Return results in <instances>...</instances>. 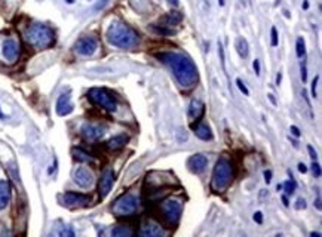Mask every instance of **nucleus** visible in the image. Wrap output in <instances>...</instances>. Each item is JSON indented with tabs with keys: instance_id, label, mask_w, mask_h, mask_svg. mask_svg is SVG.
I'll return each instance as SVG.
<instances>
[{
	"instance_id": "nucleus-1",
	"label": "nucleus",
	"mask_w": 322,
	"mask_h": 237,
	"mask_svg": "<svg viewBox=\"0 0 322 237\" xmlns=\"http://www.w3.org/2000/svg\"><path fill=\"white\" fill-rule=\"evenodd\" d=\"M156 58L171 68L172 74L181 86L192 87L196 85L199 79L197 67L187 55L178 52H160L156 55Z\"/></svg>"
},
{
	"instance_id": "nucleus-2",
	"label": "nucleus",
	"mask_w": 322,
	"mask_h": 237,
	"mask_svg": "<svg viewBox=\"0 0 322 237\" xmlns=\"http://www.w3.org/2000/svg\"><path fill=\"white\" fill-rule=\"evenodd\" d=\"M108 43L120 48V49H132L140 44V34L122 21H114L110 24L107 30Z\"/></svg>"
},
{
	"instance_id": "nucleus-3",
	"label": "nucleus",
	"mask_w": 322,
	"mask_h": 237,
	"mask_svg": "<svg viewBox=\"0 0 322 237\" xmlns=\"http://www.w3.org/2000/svg\"><path fill=\"white\" fill-rule=\"evenodd\" d=\"M25 40L37 49H46L55 43V31L42 22H34L25 30Z\"/></svg>"
},
{
	"instance_id": "nucleus-4",
	"label": "nucleus",
	"mask_w": 322,
	"mask_h": 237,
	"mask_svg": "<svg viewBox=\"0 0 322 237\" xmlns=\"http://www.w3.org/2000/svg\"><path fill=\"white\" fill-rule=\"evenodd\" d=\"M233 179V169H232V163L221 157L217 160L213 171V178H211V188L214 192H223L226 190L230 182Z\"/></svg>"
},
{
	"instance_id": "nucleus-5",
	"label": "nucleus",
	"mask_w": 322,
	"mask_h": 237,
	"mask_svg": "<svg viewBox=\"0 0 322 237\" xmlns=\"http://www.w3.org/2000/svg\"><path fill=\"white\" fill-rule=\"evenodd\" d=\"M88 98L91 100L92 104L104 108L110 113L117 110V100L114 98V95L110 90L104 89V87H92V89H89Z\"/></svg>"
},
{
	"instance_id": "nucleus-6",
	"label": "nucleus",
	"mask_w": 322,
	"mask_h": 237,
	"mask_svg": "<svg viewBox=\"0 0 322 237\" xmlns=\"http://www.w3.org/2000/svg\"><path fill=\"white\" fill-rule=\"evenodd\" d=\"M138 206H140V199L134 194L125 193L114 200L111 211L116 216H131L138 211Z\"/></svg>"
},
{
	"instance_id": "nucleus-7",
	"label": "nucleus",
	"mask_w": 322,
	"mask_h": 237,
	"mask_svg": "<svg viewBox=\"0 0 322 237\" xmlns=\"http://www.w3.org/2000/svg\"><path fill=\"white\" fill-rule=\"evenodd\" d=\"M160 209V214H162V218L165 221V224L168 225H177L180 218H181V214H183V206L178 200H174V199H170V200H164L159 206Z\"/></svg>"
},
{
	"instance_id": "nucleus-8",
	"label": "nucleus",
	"mask_w": 322,
	"mask_h": 237,
	"mask_svg": "<svg viewBox=\"0 0 322 237\" xmlns=\"http://www.w3.org/2000/svg\"><path fill=\"white\" fill-rule=\"evenodd\" d=\"M97 49H98V40L94 36H84L74 44V51L82 57L94 55Z\"/></svg>"
},
{
	"instance_id": "nucleus-9",
	"label": "nucleus",
	"mask_w": 322,
	"mask_h": 237,
	"mask_svg": "<svg viewBox=\"0 0 322 237\" xmlns=\"http://www.w3.org/2000/svg\"><path fill=\"white\" fill-rule=\"evenodd\" d=\"M63 205L67 208H82L89 203V196L80 193H74V192H67L63 194Z\"/></svg>"
},
{
	"instance_id": "nucleus-10",
	"label": "nucleus",
	"mask_w": 322,
	"mask_h": 237,
	"mask_svg": "<svg viewBox=\"0 0 322 237\" xmlns=\"http://www.w3.org/2000/svg\"><path fill=\"white\" fill-rule=\"evenodd\" d=\"M73 179H74V182L79 185V187H82V188H89L92 184H94V175L92 172L89 171V169H86L84 166H79L74 173H73Z\"/></svg>"
},
{
	"instance_id": "nucleus-11",
	"label": "nucleus",
	"mask_w": 322,
	"mask_h": 237,
	"mask_svg": "<svg viewBox=\"0 0 322 237\" xmlns=\"http://www.w3.org/2000/svg\"><path fill=\"white\" fill-rule=\"evenodd\" d=\"M113 182H114V172L111 169H106L98 181V194L101 199H104L111 192Z\"/></svg>"
},
{
	"instance_id": "nucleus-12",
	"label": "nucleus",
	"mask_w": 322,
	"mask_h": 237,
	"mask_svg": "<svg viewBox=\"0 0 322 237\" xmlns=\"http://www.w3.org/2000/svg\"><path fill=\"white\" fill-rule=\"evenodd\" d=\"M2 51H3V57L9 63H14L20 57V43L15 39H6L3 42V49Z\"/></svg>"
},
{
	"instance_id": "nucleus-13",
	"label": "nucleus",
	"mask_w": 322,
	"mask_h": 237,
	"mask_svg": "<svg viewBox=\"0 0 322 237\" xmlns=\"http://www.w3.org/2000/svg\"><path fill=\"white\" fill-rule=\"evenodd\" d=\"M104 128L100 125H94V123H85L80 128V133L85 138L86 141H98L103 135H104Z\"/></svg>"
},
{
	"instance_id": "nucleus-14",
	"label": "nucleus",
	"mask_w": 322,
	"mask_h": 237,
	"mask_svg": "<svg viewBox=\"0 0 322 237\" xmlns=\"http://www.w3.org/2000/svg\"><path fill=\"white\" fill-rule=\"evenodd\" d=\"M208 166V159L204 154H193L187 160V168L193 173H202Z\"/></svg>"
},
{
	"instance_id": "nucleus-15",
	"label": "nucleus",
	"mask_w": 322,
	"mask_h": 237,
	"mask_svg": "<svg viewBox=\"0 0 322 237\" xmlns=\"http://www.w3.org/2000/svg\"><path fill=\"white\" fill-rule=\"evenodd\" d=\"M73 104H71V95L70 92H63L58 100H57V114L58 116H68L73 111Z\"/></svg>"
},
{
	"instance_id": "nucleus-16",
	"label": "nucleus",
	"mask_w": 322,
	"mask_h": 237,
	"mask_svg": "<svg viewBox=\"0 0 322 237\" xmlns=\"http://www.w3.org/2000/svg\"><path fill=\"white\" fill-rule=\"evenodd\" d=\"M140 234L144 237H160L165 236V230L160 227V224L153 222V221H147V222H144L141 225Z\"/></svg>"
},
{
	"instance_id": "nucleus-17",
	"label": "nucleus",
	"mask_w": 322,
	"mask_h": 237,
	"mask_svg": "<svg viewBox=\"0 0 322 237\" xmlns=\"http://www.w3.org/2000/svg\"><path fill=\"white\" fill-rule=\"evenodd\" d=\"M187 114H189V119L193 122H200V119L204 117V114H205V104L200 101V100H192V103H190V106H189V111H187Z\"/></svg>"
},
{
	"instance_id": "nucleus-18",
	"label": "nucleus",
	"mask_w": 322,
	"mask_h": 237,
	"mask_svg": "<svg viewBox=\"0 0 322 237\" xmlns=\"http://www.w3.org/2000/svg\"><path fill=\"white\" fill-rule=\"evenodd\" d=\"M11 202V185L8 181H0V211L5 209Z\"/></svg>"
},
{
	"instance_id": "nucleus-19",
	"label": "nucleus",
	"mask_w": 322,
	"mask_h": 237,
	"mask_svg": "<svg viewBox=\"0 0 322 237\" xmlns=\"http://www.w3.org/2000/svg\"><path fill=\"white\" fill-rule=\"evenodd\" d=\"M129 141V136L128 135H116V136H113L110 141H107V144H106V147H107L108 150L111 151H116V150H120V149H124L127 144H128Z\"/></svg>"
},
{
	"instance_id": "nucleus-20",
	"label": "nucleus",
	"mask_w": 322,
	"mask_h": 237,
	"mask_svg": "<svg viewBox=\"0 0 322 237\" xmlns=\"http://www.w3.org/2000/svg\"><path fill=\"white\" fill-rule=\"evenodd\" d=\"M183 20V14L181 12H178V11H172L170 14H167V15H164L162 17V20L159 21L160 25H165V27H174V25H178L180 22Z\"/></svg>"
},
{
	"instance_id": "nucleus-21",
	"label": "nucleus",
	"mask_w": 322,
	"mask_h": 237,
	"mask_svg": "<svg viewBox=\"0 0 322 237\" xmlns=\"http://www.w3.org/2000/svg\"><path fill=\"white\" fill-rule=\"evenodd\" d=\"M194 135L202 141H211L213 139V130L205 123H197V126H193Z\"/></svg>"
},
{
	"instance_id": "nucleus-22",
	"label": "nucleus",
	"mask_w": 322,
	"mask_h": 237,
	"mask_svg": "<svg viewBox=\"0 0 322 237\" xmlns=\"http://www.w3.org/2000/svg\"><path fill=\"white\" fill-rule=\"evenodd\" d=\"M71 154H73V159L80 162V163H94V157L88 151L82 150V149H77V147L73 149Z\"/></svg>"
},
{
	"instance_id": "nucleus-23",
	"label": "nucleus",
	"mask_w": 322,
	"mask_h": 237,
	"mask_svg": "<svg viewBox=\"0 0 322 237\" xmlns=\"http://www.w3.org/2000/svg\"><path fill=\"white\" fill-rule=\"evenodd\" d=\"M236 51L240 58H247V57H248V54H250V46H248L247 39H244V37H239V39H237Z\"/></svg>"
},
{
	"instance_id": "nucleus-24",
	"label": "nucleus",
	"mask_w": 322,
	"mask_h": 237,
	"mask_svg": "<svg viewBox=\"0 0 322 237\" xmlns=\"http://www.w3.org/2000/svg\"><path fill=\"white\" fill-rule=\"evenodd\" d=\"M282 188L285 190V194H287V196H293V194L296 193L297 182H296V179H294V176L291 175V172H290V179L285 181V182L282 184Z\"/></svg>"
},
{
	"instance_id": "nucleus-25",
	"label": "nucleus",
	"mask_w": 322,
	"mask_h": 237,
	"mask_svg": "<svg viewBox=\"0 0 322 237\" xmlns=\"http://www.w3.org/2000/svg\"><path fill=\"white\" fill-rule=\"evenodd\" d=\"M132 234H134V231L127 225H117L111 230V236L114 237H129Z\"/></svg>"
},
{
	"instance_id": "nucleus-26",
	"label": "nucleus",
	"mask_w": 322,
	"mask_h": 237,
	"mask_svg": "<svg viewBox=\"0 0 322 237\" xmlns=\"http://www.w3.org/2000/svg\"><path fill=\"white\" fill-rule=\"evenodd\" d=\"M156 33H159V34H164V36H174L175 34V30H172L170 27H165V25H153L151 27Z\"/></svg>"
},
{
	"instance_id": "nucleus-27",
	"label": "nucleus",
	"mask_w": 322,
	"mask_h": 237,
	"mask_svg": "<svg viewBox=\"0 0 322 237\" xmlns=\"http://www.w3.org/2000/svg\"><path fill=\"white\" fill-rule=\"evenodd\" d=\"M296 54H297L299 58H303L306 55V44H304L303 37H299L297 42H296Z\"/></svg>"
},
{
	"instance_id": "nucleus-28",
	"label": "nucleus",
	"mask_w": 322,
	"mask_h": 237,
	"mask_svg": "<svg viewBox=\"0 0 322 237\" xmlns=\"http://www.w3.org/2000/svg\"><path fill=\"white\" fill-rule=\"evenodd\" d=\"M279 43V39H278V30L275 27H272L270 30V44L272 46H278Z\"/></svg>"
},
{
	"instance_id": "nucleus-29",
	"label": "nucleus",
	"mask_w": 322,
	"mask_h": 237,
	"mask_svg": "<svg viewBox=\"0 0 322 237\" xmlns=\"http://www.w3.org/2000/svg\"><path fill=\"white\" fill-rule=\"evenodd\" d=\"M236 86L239 87V90H240V92H242L244 95H247V97L250 95V90H248V87L245 86V83H244V82H242L240 79H236Z\"/></svg>"
},
{
	"instance_id": "nucleus-30",
	"label": "nucleus",
	"mask_w": 322,
	"mask_h": 237,
	"mask_svg": "<svg viewBox=\"0 0 322 237\" xmlns=\"http://www.w3.org/2000/svg\"><path fill=\"white\" fill-rule=\"evenodd\" d=\"M318 83H319V76H316V77L313 79V82H312V97H313V98H316V97H318V93H316Z\"/></svg>"
},
{
	"instance_id": "nucleus-31",
	"label": "nucleus",
	"mask_w": 322,
	"mask_h": 237,
	"mask_svg": "<svg viewBox=\"0 0 322 237\" xmlns=\"http://www.w3.org/2000/svg\"><path fill=\"white\" fill-rule=\"evenodd\" d=\"M312 172H313V175H315L316 178L321 176V166H319V163H316V160H315L313 165H312Z\"/></svg>"
},
{
	"instance_id": "nucleus-32",
	"label": "nucleus",
	"mask_w": 322,
	"mask_h": 237,
	"mask_svg": "<svg viewBox=\"0 0 322 237\" xmlns=\"http://www.w3.org/2000/svg\"><path fill=\"white\" fill-rule=\"evenodd\" d=\"M301 80H303V83L307 82V70H306V64L304 63L301 64Z\"/></svg>"
},
{
	"instance_id": "nucleus-33",
	"label": "nucleus",
	"mask_w": 322,
	"mask_h": 237,
	"mask_svg": "<svg viewBox=\"0 0 322 237\" xmlns=\"http://www.w3.org/2000/svg\"><path fill=\"white\" fill-rule=\"evenodd\" d=\"M60 236H74V231L71 230V228H63V230H60Z\"/></svg>"
},
{
	"instance_id": "nucleus-34",
	"label": "nucleus",
	"mask_w": 322,
	"mask_h": 237,
	"mask_svg": "<svg viewBox=\"0 0 322 237\" xmlns=\"http://www.w3.org/2000/svg\"><path fill=\"white\" fill-rule=\"evenodd\" d=\"M218 54H220V60H221V64H223V68H224V49H223V44L218 42Z\"/></svg>"
},
{
	"instance_id": "nucleus-35",
	"label": "nucleus",
	"mask_w": 322,
	"mask_h": 237,
	"mask_svg": "<svg viewBox=\"0 0 322 237\" xmlns=\"http://www.w3.org/2000/svg\"><path fill=\"white\" fill-rule=\"evenodd\" d=\"M296 209H306V200L304 199H299L297 203H296Z\"/></svg>"
},
{
	"instance_id": "nucleus-36",
	"label": "nucleus",
	"mask_w": 322,
	"mask_h": 237,
	"mask_svg": "<svg viewBox=\"0 0 322 237\" xmlns=\"http://www.w3.org/2000/svg\"><path fill=\"white\" fill-rule=\"evenodd\" d=\"M307 150H309V154H310L312 160L315 162V160L318 159V154H316V151L313 150V147H312V146H307Z\"/></svg>"
},
{
	"instance_id": "nucleus-37",
	"label": "nucleus",
	"mask_w": 322,
	"mask_h": 237,
	"mask_svg": "<svg viewBox=\"0 0 322 237\" xmlns=\"http://www.w3.org/2000/svg\"><path fill=\"white\" fill-rule=\"evenodd\" d=\"M254 221H256L257 224H263V214H261V212H256V214H254Z\"/></svg>"
},
{
	"instance_id": "nucleus-38",
	"label": "nucleus",
	"mask_w": 322,
	"mask_h": 237,
	"mask_svg": "<svg viewBox=\"0 0 322 237\" xmlns=\"http://www.w3.org/2000/svg\"><path fill=\"white\" fill-rule=\"evenodd\" d=\"M264 181H266L267 184H270V181H272V171H266V172H264Z\"/></svg>"
},
{
	"instance_id": "nucleus-39",
	"label": "nucleus",
	"mask_w": 322,
	"mask_h": 237,
	"mask_svg": "<svg viewBox=\"0 0 322 237\" xmlns=\"http://www.w3.org/2000/svg\"><path fill=\"white\" fill-rule=\"evenodd\" d=\"M290 130H291V133H293L294 136H300L301 135L300 129H299L297 126H291V128H290Z\"/></svg>"
},
{
	"instance_id": "nucleus-40",
	"label": "nucleus",
	"mask_w": 322,
	"mask_h": 237,
	"mask_svg": "<svg viewBox=\"0 0 322 237\" xmlns=\"http://www.w3.org/2000/svg\"><path fill=\"white\" fill-rule=\"evenodd\" d=\"M253 67H254V71H256V74H257V76H260V61H258V60H254Z\"/></svg>"
},
{
	"instance_id": "nucleus-41",
	"label": "nucleus",
	"mask_w": 322,
	"mask_h": 237,
	"mask_svg": "<svg viewBox=\"0 0 322 237\" xmlns=\"http://www.w3.org/2000/svg\"><path fill=\"white\" fill-rule=\"evenodd\" d=\"M299 171H300L301 173H306L307 172V166H306L304 163H299Z\"/></svg>"
},
{
	"instance_id": "nucleus-42",
	"label": "nucleus",
	"mask_w": 322,
	"mask_h": 237,
	"mask_svg": "<svg viewBox=\"0 0 322 237\" xmlns=\"http://www.w3.org/2000/svg\"><path fill=\"white\" fill-rule=\"evenodd\" d=\"M107 2H108V0H103V2H100V3H98V5L95 6V9H101V8H104V6L107 5Z\"/></svg>"
},
{
	"instance_id": "nucleus-43",
	"label": "nucleus",
	"mask_w": 322,
	"mask_h": 237,
	"mask_svg": "<svg viewBox=\"0 0 322 237\" xmlns=\"http://www.w3.org/2000/svg\"><path fill=\"white\" fill-rule=\"evenodd\" d=\"M315 205H316V209H318V211H321V197H319V196H318V199H316Z\"/></svg>"
},
{
	"instance_id": "nucleus-44",
	"label": "nucleus",
	"mask_w": 322,
	"mask_h": 237,
	"mask_svg": "<svg viewBox=\"0 0 322 237\" xmlns=\"http://www.w3.org/2000/svg\"><path fill=\"white\" fill-rule=\"evenodd\" d=\"M168 3H170V5H172V6H175V8H177V6L180 5V0H168Z\"/></svg>"
},
{
	"instance_id": "nucleus-45",
	"label": "nucleus",
	"mask_w": 322,
	"mask_h": 237,
	"mask_svg": "<svg viewBox=\"0 0 322 237\" xmlns=\"http://www.w3.org/2000/svg\"><path fill=\"white\" fill-rule=\"evenodd\" d=\"M282 202H284V205H285V206H288V205H290V202H288V197H287V194H285V196H282Z\"/></svg>"
},
{
	"instance_id": "nucleus-46",
	"label": "nucleus",
	"mask_w": 322,
	"mask_h": 237,
	"mask_svg": "<svg viewBox=\"0 0 322 237\" xmlns=\"http://www.w3.org/2000/svg\"><path fill=\"white\" fill-rule=\"evenodd\" d=\"M280 80H282V73H278V76H276V85L278 86L280 85Z\"/></svg>"
},
{
	"instance_id": "nucleus-47",
	"label": "nucleus",
	"mask_w": 322,
	"mask_h": 237,
	"mask_svg": "<svg viewBox=\"0 0 322 237\" xmlns=\"http://www.w3.org/2000/svg\"><path fill=\"white\" fill-rule=\"evenodd\" d=\"M269 100L272 101V104H276V100L273 98V95H272V93H269Z\"/></svg>"
},
{
	"instance_id": "nucleus-48",
	"label": "nucleus",
	"mask_w": 322,
	"mask_h": 237,
	"mask_svg": "<svg viewBox=\"0 0 322 237\" xmlns=\"http://www.w3.org/2000/svg\"><path fill=\"white\" fill-rule=\"evenodd\" d=\"M310 236H312V237H319V236H321V233H315V231H312V233H310Z\"/></svg>"
},
{
	"instance_id": "nucleus-49",
	"label": "nucleus",
	"mask_w": 322,
	"mask_h": 237,
	"mask_svg": "<svg viewBox=\"0 0 322 237\" xmlns=\"http://www.w3.org/2000/svg\"><path fill=\"white\" fill-rule=\"evenodd\" d=\"M5 119H6V116H5V114L2 113V110H0V120H5Z\"/></svg>"
},
{
	"instance_id": "nucleus-50",
	"label": "nucleus",
	"mask_w": 322,
	"mask_h": 237,
	"mask_svg": "<svg viewBox=\"0 0 322 237\" xmlns=\"http://www.w3.org/2000/svg\"><path fill=\"white\" fill-rule=\"evenodd\" d=\"M303 8H304V9H307V8H309V3H307V2H304V3H303Z\"/></svg>"
},
{
	"instance_id": "nucleus-51",
	"label": "nucleus",
	"mask_w": 322,
	"mask_h": 237,
	"mask_svg": "<svg viewBox=\"0 0 322 237\" xmlns=\"http://www.w3.org/2000/svg\"><path fill=\"white\" fill-rule=\"evenodd\" d=\"M218 5L220 6H224V0H218Z\"/></svg>"
},
{
	"instance_id": "nucleus-52",
	"label": "nucleus",
	"mask_w": 322,
	"mask_h": 237,
	"mask_svg": "<svg viewBox=\"0 0 322 237\" xmlns=\"http://www.w3.org/2000/svg\"><path fill=\"white\" fill-rule=\"evenodd\" d=\"M276 190L279 192V190H282V184H278V187H276Z\"/></svg>"
},
{
	"instance_id": "nucleus-53",
	"label": "nucleus",
	"mask_w": 322,
	"mask_h": 237,
	"mask_svg": "<svg viewBox=\"0 0 322 237\" xmlns=\"http://www.w3.org/2000/svg\"><path fill=\"white\" fill-rule=\"evenodd\" d=\"M65 2H67V3H70V5H71V3H74V0H65Z\"/></svg>"
}]
</instances>
